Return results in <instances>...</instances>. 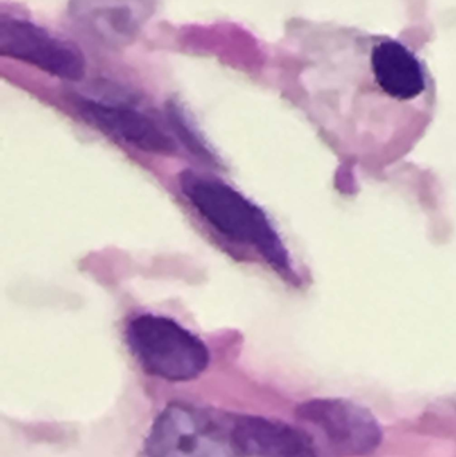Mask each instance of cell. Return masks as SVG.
Masks as SVG:
<instances>
[{
    "instance_id": "obj_1",
    "label": "cell",
    "mask_w": 456,
    "mask_h": 457,
    "mask_svg": "<svg viewBox=\"0 0 456 457\" xmlns=\"http://www.w3.org/2000/svg\"><path fill=\"white\" fill-rule=\"evenodd\" d=\"M181 189L198 214L220 234L253 247L280 273H294L288 250L265 212L235 187L187 171L181 176Z\"/></svg>"
},
{
    "instance_id": "obj_2",
    "label": "cell",
    "mask_w": 456,
    "mask_h": 457,
    "mask_svg": "<svg viewBox=\"0 0 456 457\" xmlns=\"http://www.w3.org/2000/svg\"><path fill=\"white\" fill-rule=\"evenodd\" d=\"M139 457H245L235 415L192 403L166 405L153 421Z\"/></svg>"
},
{
    "instance_id": "obj_8",
    "label": "cell",
    "mask_w": 456,
    "mask_h": 457,
    "mask_svg": "<svg viewBox=\"0 0 456 457\" xmlns=\"http://www.w3.org/2000/svg\"><path fill=\"white\" fill-rule=\"evenodd\" d=\"M235 435L245 457H321L307 431L276 419L235 415Z\"/></svg>"
},
{
    "instance_id": "obj_10",
    "label": "cell",
    "mask_w": 456,
    "mask_h": 457,
    "mask_svg": "<svg viewBox=\"0 0 456 457\" xmlns=\"http://www.w3.org/2000/svg\"><path fill=\"white\" fill-rule=\"evenodd\" d=\"M168 115L169 120H170L171 125H173L177 137H178L195 155L205 158V160L213 158L208 147L201 141L200 136L195 134V130H192V126L187 123L189 120H187L184 112H182V110L179 109L176 104H169Z\"/></svg>"
},
{
    "instance_id": "obj_4",
    "label": "cell",
    "mask_w": 456,
    "mask_h": 457,
    "mask_svg": "<svg viewBox=\"0 0 456 457\" xmlns=\"http://www.w3.org/2000/svg\"><path fill=\"white\" fill-rule=\"evenodd\" d=\"M297 418L320 432L335 455H371L383 442L382 426L367 408L344 399H315L297 408Z\"/></svg>"
},
{
    "instance_id": "obj_6",
    "label": "cell",
    "mask_w": 456,
    "mask_h": 457,
    "mask_svg": "<svg viewBox=\"0 0 456 457\" xmlns=\"http://www.w3.org/2000/svg\"><path fill=\"white\" fill-rule=\"evenodd\" d=\"M74 104L90 125L130 146L154 154L176 152L171 137L152 117L130 104L87 96H78Z\"/></svg>"
},
{
    "instance_id": "obj_9",
    "label": "cell",
    "mask_w": 456,
    "mask_h": 457,
    "mask_svg": "<svg viewBox=\"0 0 456 457\" xmlns=\"http://www.w3.org/2000/svg\"><path fill=\"white\" fill-rule=\"evenodd\" d=\"M371 67L375 82L391 98L411 101L425 91L426 75L419 59L396 40L375 46Z\"/></svg>"
},
{
    "instance_id": "obj_5",
    "label": "cell",
    "mask_w": 456,
    "mask_h": 457,
    "mask_svg": "<svg viewBox=\"0 0 456 457\" xmlns=\"http://www.w3.org/2000/svg\"><path fill=\"white\" fill-rule=\"evenodd\" d=\"M0 54L61 79L79 80L85 75V56L77 46L10 13L0 16Z\"/></svg>"
},
{
    "instance_id": "obj_7",
    "label": "cell",
    "mask_w": 456,
    "mask_h": 457,
    "mask_svg": "<svg viewBox=\"0 0 456 457\" xmlns=\"http://www.w3.org/2000/svg\"><path fill=\"white\" fill-rule=\"evenodd\" d=\"M157 0H70V12L107 46L128 45L152 16Z\"/></svg>"
},
{
    "instance_id": "obj_3",
    "label": "cell",
    "mask_w": 456,
    "mask_h": 457,
    "mask_svg": "<svg viewBox=\"0 0 456 457\" xmlns=\"http://www.w3.org/2000/svg\"><path fill=\"white\" fill-rule=\"evenodd\" d=\"M126 340L145 372L170 383L195 380L211 362L203 341L169 317L137 316L129 322Z\"/></svg>"
}]
</instances>
